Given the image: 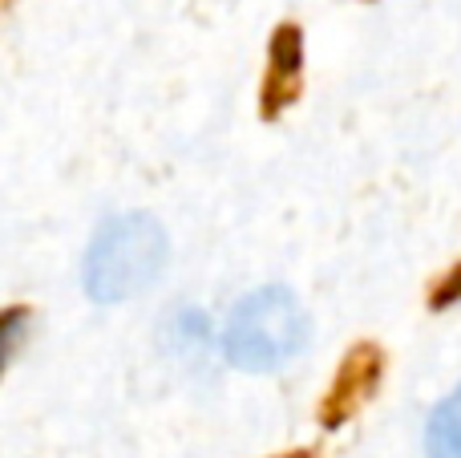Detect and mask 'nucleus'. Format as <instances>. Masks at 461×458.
<instances>
[{
	"mask_svg": "<svg viewBox=\"0 0 461 458\" xmlns=\"http://www.w3.org/2000/svg\"><path fill=\"white\" fill-rule=\"evenodd\" d=\"M376 373H381V357H376V349H357L352 362L340 370V378L332 381V394H328V406H324L328 426H336L340 418H348V414L373 394Z\"/></svg>",
	"mask_w": 461,
	"mask_h": 458,
	"instance_id": "3",
	"label": "nucleus"
},
{
	"mask_svg": "<svg viewBox=\"0 0 461 458\" xmlns=\"http://www.w3.org/2000/svg\"><path fill=\"white\" fill-rule=\"evenodd\" d=\"M162 264H167V232L158 219L142 211L105 219L86 252V292L102 305L138 297L158 280Z\"/></svg>",
	"mask_w": 461,
	"mask_h": 458,
	"instance_id": "1",
	"label": "nucleus"
},
{
	"mask_svg": "<svg viewBox=\"0 0 461 458\" xmlns=\"http://www.w3.org/2000/svg\"><path fill=\"white\" fill-rule=\"evenodd\" d=\"M303 337H308V316L300 300L287 289H259L235 305L223 329V353L239 370L267 373L292 362Z\"/></svg>",
	"mask_w": 461,
	"mask_h": 458,
	"instance_id": "2",
	"label": "nucleus"
},
{
	"mask_svg": "<svg viewBox=\"0 0 461 458\" xmlns=\"http://www.w3.org/2000/svg\"><path fill=\"white\" fill-rule=\"evenodd\" d=\"M425 446H429V458H461V386L433 410Z\"/></svg>",
	"mask_w": 461,
	"mask_h": 458,
	"instance_id": "4",
	"label": "nucleus"
},
{
	"mask_svg": "<svg viewBox=\"0 0 461 458\" xmlns=\"http://www.w3.org/2000/svg\"><path fill=\"white\" fill-rule=\"evenodd\" d=\"M24 333H29V308H21V305L0 308V373L8 370V362H13L16 345L24 341Z\"/></svg>",
	"mask_w": 461,
	"mask_h": 458,
	"instance_id": "5",
	"label": "nucleus"
},
{
	"mask_svg": "<svg viewBox=\"0 0 461 458\" xmlns=\"http://www.w3.org/2000/svg\"><path fill=\"white\" fill-rule=\"evenodd\" d=\"M287 458H303V454H287Z\"/></svg>",
	"mask_w": 461,
	"mask_h": 458,
	"instance_id": "6",
	"label": "nucleus"
}]
</instances>
